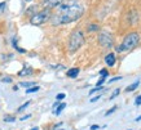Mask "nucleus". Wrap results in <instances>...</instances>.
Wrapping results in <instances>:
<instances>
[{
    "mask_svg": "<svg viewBox=\"0 0 141 130\" xmlns=\"http://www.w3.org/2000/svg\"><path fill=\"white\" fill-rule=\"evenodd\" d=\"M100 98H101V95H100V94H98V95H96V97H93V98L91 99V102H92V103H93V102H97V100H98Z\"/></svg>",
    "mask_w": 141,
    "mask_h": 130,
    "instance_id": "24",
    "label": "nucleus"
},
{
    "mask_svg": "<svg viewBox=\"0 0 141 130\" xmlns=\"http://www.w3.org/2000/svg\"><path fill=\"white\" fill-rule=\"evenodd\" d=\"M138 85H140V80H136L133 84H131L128 88H127V92H133L135 89H137L138 88Z\"/></svg>",
    "mask_w": 141,
    "mask_h": 130,
    "instance_id": "10",
    "label": "nucleus"
},
{
    "mask_svg": "<svg viewBox=\"0 0 141 130\" xmlns=\"http://www.w3.org/2000/svg\"><path fill=\"white\" fill-rule=\"evenodd\" d=\"M88 30H89V31H97V30H98V26H97V25H91V26L88 27Z\"/></svg>",
    "mask_w": 141,
    "mask_h": 130,
    "instance_id": "20",
    "label": "nucleus"
},
{
    "mask_svg": "<svg viewBox=\"0 0 141 130\" xmlns=\"http://www.w3.org/2000/svg\"><path fill=\"white\" fill-rule=\"evenodd\" d=\"M78 74H79V68H71V70L67 71V76H69V77H73V79L76 77Z\"/></svg>",
    "mask_w": 141,
    "mask_h": 130,
    "instance_id": "9",
    "label": "nucleus"
},
{
    "mask_svg": "<svg viewBox=\"0 0 141 130\" xmlns=\"http://www.w3.org/2000/svg\"><path fill=\"white\" fill-rule=\"evenodd\" d=\"M14 120H16V119H14L13 116H5V117H4V121H5V122H13Z\"/></svg>",
    "mask_w": 141,
    "mask_h": 130,
    "instance_id": "15",
    "label": "nucleus"
},
{
    "mask_svg": "<svg viewBox=\"0 0 141 130\" xmlns=\"http://www.w3.org/2000/svg\"><path fill=\"white\" fill-rule=\"evenodd\" d=\"M19 85L24 86V88H30V86H32V85H34V82H21Z\"/></svg>",
    "mask_w": 141,
    "mask_h": 130,
    "instance_id": "17",
    "label": "nucleus"
},
{
    "mask_svg": "<svg viewBox=\"0 0 141 130\" xmlns=\"http://www.w3.org/2000/svg\"><path fill=\"white\" fill-rule=\"evenodd\" d=\"M100 75H101V76H104V77H106V76L109 75V72H108L106 70H101V71H100Z\"/></svg>",
    "mask_w": 141,
    "mask_h": 130,
    "instance_id": "23",
    "label": "nucleus"
},
{
    "mask_svg": "<svg viewBox=\"0 0 141 130\" xmlns=\"http://www.w3.org/2000/svg\"><path fill=\"white\" fill-rule=\"evenodd\" d=\"M120 79H122V77H114V79H111V80H109V84H111V82H114V81H116V80H120Z\"/></svg>",
    "mask_w": 141,
    "mask_h": 130,
    "instance_id": "26",
    "label": "nucleus"
},
{
    "mask_svg": "<svg viewBox=\"0 0 141 130\" xmlns=\"http://www.w3.org/2000/svg\"><path fill=\"white\" fill-rule=\"evenodd\" d=\"M130 130H131V129H130Z\"/></svg>",
    "mask_w": 141,
    "mask_h": 130,
    "instance_id": "33",
    "label": "nucleus"
},
{
    "mask_svg": "<svg viewBox=\"0 0 141 130\" xmlns=\"http://www.w3.org/2000/svg\"><path fill=\"white\" fill-rule=\"evenodd\" d=\"M3 7H5V3H2V4H0V9H2Z\"/></svg>",
    "mask_w": 141,
    "mask_h": 130,
    "instance_id": "30",
    "label": "nucleus"
},
{
    "mask_svg": "<svg viewBox=\"0 0 141 130\" xmlns=\"http://www.w3.org/2000/svg\"><path fill=\"white\" fill-rule=\"evenodd\" d=\"M98 42L104 48H111L113 47V36L109 32L102 31V32H100V35H98Z\"/></svg>",
    "mask_w": 141,
    "mask_h": 130,
    "instance_id": "5",
    "label": "nucleus"
},
{
    "mask_svg": "<svg viewBox=\"0 0 141 130\" xmlns=\"http://www.w3.org/2000/svg\"><path fill=\"white\" fill-rule=\"evenodd\" d=\"M104 82H105V77L102 76L101 79H100V80L97 81V84H96V86H102V84H104Z\"/></svg>",
    "mask_w": 141,
    "mask_h": 130,
    "instance_id": "18",
    "label": "nucleus"
},
{
    "mask_svg": "<svg viewBox=\"0 0 141 130\" xmlns=\"http://www.w3.org/2000/svg\"><path fill=\"white\" fill-rule=\"evenodd\" d=\"M65 107H66V103L64 102V103H60L58 106H57V108H56V111H54V115H60L64 110H65Z\"/></svg>",
    "mask_w": 141,
    "mask_h": 130,
    "instance_id": "8",
    "label": "nucleus"
},
{
    "mask_svg": "<svg viewBox=\"0 0 141 130\" xmlns=\"http://www.w3.org/2000/svg\"><path fill=\"white\" fill-rule=\"evenodd\" d=\"M105 62H106V64L108 66H114L115 64V55L113 54V53H109L106 57H105Z\"/></svg>",
    "mask_w": 141,
    "mask_h": 130,
    "instance_id": "7",
    "label": "nucleus"
},
{
    "mask_svg": "<svg viewBox=\"0 0 141 130\" xmlns=\"http://www.w3.org/2000/svg\"><path fill=\"white\" fill-rule=\"evenodd\" d=\"M13 47H14V48H16L19 53H25V49H21V48H19V47L17 45V39H16V37L13 39Z\"/></svg>",
    "mask_w": 141,
    "mask_h": 130,
    "instance_id": "13",
    "label": "nucleus"
},
{
    "mask_svg": "<svg viewBox=\"0 0 141 130\" xmlns=\"http://www.w3.org/2000/svg\"><path fill=\"white\" fill-rule=\"evenodd\" d=\"M65 97H66V95H65L64 93H60V94H57L56 99H57V100H62V99H65Z\"/></svg>",
    "mask_w": 141,
    "mask_h": 130,
    "instance_id": "19",
    "label": "nucleus"
},
{
    "mask_svg": "<svg viewBox=\"0 0 141 130\" xmlns=\"http://www.w3.org/2000/svg\"><path fill=\"white\" fill-rule=\"evenodd\" d=\"M97 129H100L98 125H92V126H91V130H97Z\"/></svg>",
    "mask_w": 141,
    "mask_h": 130,
    "instance_id": "27",
    "label": "nucleus"
},
{
    "mask_svg": "<svg viewBox=\"0 0 141 130\" xmlns=\"http://www.w3.org/2000/svg\"><path fill=\"white\" fill-rule=\"evenodd\" d=\"M135 104H136V106H140V104H141V95H138V97H137V99H136Z\"/></svg>",
    "mask_w": 141,
    "mask_h": 130,
    "instance_id": "25",
    "label": "nucleus"
},
{
    "mask_svg": "<svg viewBox=\"0 0 141 130\" xmlns=\"http://www.w3.org/2000/svg\"><path fill=\"white\" fill-rule=\"evenodd\" d=\"M116 108H118V107H116V106H113V107H111V108H110V110H109V111H108V112H106V113H105V116H109V115H111V113H113V112H114V111H115V110H116Z\"/></svg>",
    "mask_w": 141,
    "mask_h": 130,
    "instance_id": "14",
    "label": "nucleus"
},
{
    "mask_svg": "<svg viewBox=\"0 0 141 130\" xmlns=\"http://www.w3.org/2000/svg\"><path fill=\"white\" fill-rule=\"evenodd\" d=\"M31 74H32V70L29 68V67H27V68H24L22 71H19V72H18L19 76H27V75H31Z\"/></svg>",
    "mask_w": 141,
    "mask_h": 130,
    "instance_id": "11",
    "label": "nucleus"
},
{
    "mask_svg": "<svg viewBox=\"0 0 141 130\" xmlns=\"http://www.w3.org/2000/svg\"><path fill=\"white\" fill-rule=\"evenodd\" d=\"M27 119H30V115H26V116L21 117V121H25V120H27Z\"/></svg>",
    "mask_w": 141,
    "mask_h": 130,
    "instance_id": "28",
    "label": "nucleus"
},
{
    "mask_svg": "<svg viewBox=\"0 0 141 130\" xmlns=\"http://www.w3.org/2000/svg\"><path fill=\"white\" fill-rule=\"evenodd\" d=\"M40 88L36 85V86H31V88H29L27 90H26V94H31V93H36L38 90H39Z\"/></svg>",
    "mask_w": 141,
    "mask_h": 130,
    "instance_id": "12",
    "label": "nucleus"
},
{
    "mask_svg": "<svg viewBox=\"0 0 141 130\" xmlns=\"http://www.w3.org/2000/svg\"><path fill=\"white\" fill-rule=\"evenodd\" d=\"M2 82L9 84V82H12V79H10V77H3V79H2Z\"/></svg>",
    "mask_w": 141,
    "mask_h": 130,
    "instance_id": "22",
    "label": "nucleus"
},
{
    "mask_svg": "<svg viewBox=\"0 0 141 130\" xmlns=\"http://www.w3.org/2000/svg\"><path fill=\"white\" fill-rule=\"evenodd\" d=\"M135 121H137V122H138V121H141V116H138V117H136V120H135Z\"/></svg>",
    "mask_w": 141,
    "mask_h": 130,
    "instance_id": "29",
    "label": "nucleus"
},
{
    "mask_svg": "<svg viewBox=\"0 0 141 130\" xmlns=\"http://www.w3.org/2000/svg\"><path fill=\"white\" fill-rule=\"evenodd\" d=\"M84 13L83 4L78 0H69L66 3H61L57 7V12L51 16L52 25H67L79 19Z\"/></svg>",
    "mask_w": 141,
    "mask_h": 130,
    "instance_id": "1",
    "label": "nucleus"
},
{
    "mask_svg": "<svg viewBox=\"0 0 141 130\" xmlns=\"http://www.w3.org/2000/svg\"><path fill=\"white\" fill-rule=\"evenodd\" d=\"M138 42H140V35H138L137 32H131V34H128V35L124 37L122 45L116 48V52H118V53H122V52L131 50V49H133V48L138 44Z\"/></svg>",
    "mask_w": 141,
    "mask_h": 130,
    "instance_id": "2",
    "label": "nucleus"
},
{
    "mask_svg": "<svg viewBox=\"0 0 141 130\" xmlns=\"http://www.w3.org/2000/svg\"><path fill=\"white\" fill-rule=\"evenodd\" d=\"M48 19H51V10L47 8V9H44V10H42V12H38V13H35L34 16H31L30 22H31V25H34V26H40V25L45 23Z\"/></svg>",
    "mask_w": 141,
    "mask_h": 130,
    "instance_id": "4",
    "label": "nucleus"
},
{
    "mask_svg": "<svg viewBox=\"0 0 141 130\" xmlns=\"http://www.w3.org/2000/svg\"><path fill=\"white\" fill-rule=\"evenodd\" d=\"M26 2H30V0H26Z\"/></svg>",
    "mask_w": 141,
    "mask_h": 130,
    "instance_id": "32",
    "label": "nucleus"
},
{
    "mask_svg": "<svg viewBox=\"0 0 141 130\" xmlns=\"http://www.w3.org/2000/svg\"><path fill=\"white\" fill-rule=\"evenodd\" d=\"M119 92H120V89H115V92H114V93L111 94V97H110V99H114V98H115V97H116V95L119 94Z\"/></svg>",
    "mask_w": 141,
    "mask_h": 130,
    "instance_id": "21",
    "label": "nucleus"
},
{
    "mask_svg": "<svg viewBox=\"0 0 141 130\" xmlns=\"http://www.w3.org/2000/svg\"><path fill=\"white\" fill-rule=\"evenodd\" d=\"M61 3H64V0H44V2H43V4H44L48 9L56 8V7H58Z\"/></svg>",
    "mask_w": 141,
    "mask_h": 130,
    "instance_id": "6",
    "label": "nucleus"
},
{
    "mask_svg": "<svg viewBox=\"0 0 141 130\" xmlns=\"http://www.w3.org/2000/svg\"><path fill=\"white\" fill-rule=\"evenodd\" d=\"M29 104H30V102H26V103H24V104H22L21 107H19V108H18V112H22V111L25 110V108H26V107H27Z\"/></svg>",
    "mask_w": 141,
    "mask_h": 130,
    "instance_id": "16",
    "label": "nucleus"
},
{
    "mask_svg": "<svg viewBox=\"0 0 141 130\" xmlns=\"http://www.w3.org/2000/svg\"><path fill=\"white\" fill-rule=\"evenodd\" d=\"M83 42H84V35L83 32L80 31V30H75L70 39H69V50L73 53V52H76L80 47L83 45Z\"/></svg>",
    "mask_w": 141,
    "mask_h": 130,
    "instance_id": "3",
    "label": "nucleus"
},
{
    "mask_svg": "<svg viewBox=\"0 0 141 130\" xmlns=\"http://www.w3.org/2000/svg\"><path fill=\"white\" fill-rule=\"evenodd\" d=\"M31 130H39V129H38V127H34V129H31Z\"/></svg>",
    "mask_w": 141,
    "mask_h": 130,
    "instance_id": "31",
    "label": "nucleus"
}]
</instances>
